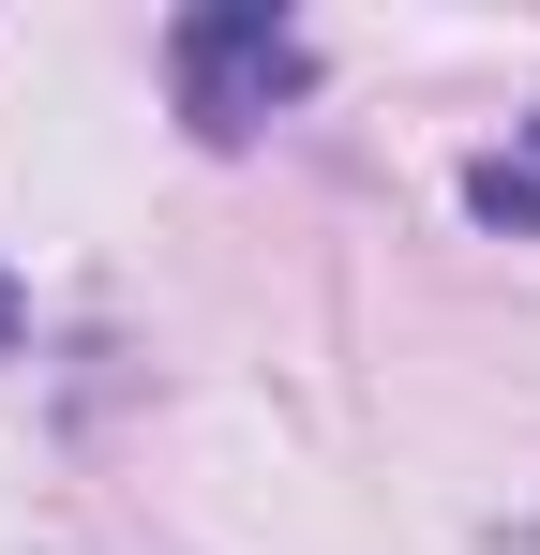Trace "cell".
Instances as JSON below:
<instances>
[{
	"label": "cell",
	"mask_w": 540,
	"mask_h": 555,
	"mask_svg": "<svg viewBox=\"0 0 540 555\" xmlns=\"http://www.w3.org/2000/svg\"><path fill=\"white\" fill-rule=\"evenodd\" d=\"M316 91V46L270 15V0H210V15H180V120L195 135H256L270 105Z\"/></svg>",
	"instance_id": "6da1fadb"
},
{
	"label": "cell",
	"mask_w": 540,
	"mask_h": 555,
	"mask_svg": "<svg viewBox=\"0 0 540 555\" xmlns=\"http://www.w3.org/2000/svg\"><path fill=\"white\" fill-rule=\"evenodd\" d=\"M465 195H480L496 225H526V241H540V120L511 135V151H480V166H465Z\"/></svg>",
	"instance_id": "7a4b0ae2"
},
{
	"label": "cell",
	"mask_w": 540,
	"mask_h": 555,
	"mask_svg": "<svg viewBox=\"0 0 540 555\" xmlns=\"http://www.w3.org/2000/svg\"><path fill=\"white\" fill-rule=\"evenodd\" d=\"M0 346H15V285H0Z\"/></svg>",
	"instance_id": "3957f363"
}]
</instances>
